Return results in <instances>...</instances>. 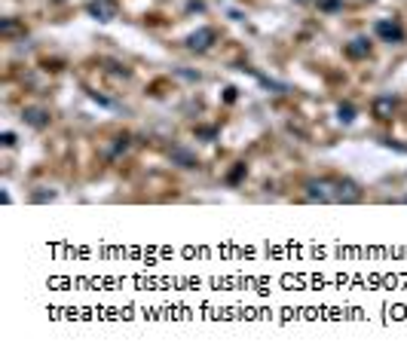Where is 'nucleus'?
<instances>
[{
  "mask_svg": "<svg viewBox=\"0 0 407 358\" xmlns=\"http://www.w3.org/2000/svg\"><path fill=\"white\" fill-rule=\"evenodd\" d=\"M40 117H43L40 110H28V120H31L34 126H43V123H46V120H40Z\"/></svg>",
  "mask_w": 407,
  "mask_h": 358,
  "instance_id": "6",
  "label": "nucleus"
},
{
  "mask_svg": "<svg viewBox=\"0 0 407 358\" xmlns=\"http://www.w3.org/2000/svg\"><path fill=\"white\" fill-rule=\"evenodd\" d=\"M340 117L349 123V120H352V107H349V105H346V107H340Z\"/></svg>",
  "mask_w": 407,
  "mask_h": 358,
  "instance_id": "7",
  "label": "nucleus"
},
{
  "mask_svg": "<svg viewBox=\"0 0 407 358\" xmlns=\"http://www.w3.org/2000/svg\"><path fill=\"white\" fill-rule=\"evenodd\" d=\"M214 40V31H208V28H202L199 34H193L190 37V49H208V43Z\"/></svg>",
  "mask_w": 407,
  "mask_h": 358,
  "instance_id": "3",
  "label": "nucleus"
},
{
  "mask_svg": "<svg viewBox=\"0 0 407 358\" xmlns=\"http://www.w3.org/2000/svg\"><path fill=\"white\" fill-rule=\"evenodd\" d=\"M392 110H395V98H377L374 101V113H377L380 120H389Z\"/></svg>",
  "mask_w": 407,
  "mask_h": 358,
  "instance_id": "4",
  "label": "nucleus"
},
{
  "mask_svg": "<svg viewBox=\"0 0 407 358\" xmlns=\"http://www.w3.org/2000/svg\"><path fill=\"white\" fill-rule=\"evenodd\" d=\"M377 34L386 37V40H395V43L404 40V31H401V25H395V21H377Z\"/></svg>",
  "mask_w": 407,
  "mask_h": 358,
  "instance_id": "1",
  "label": "nucleus"
},
{
  "mask_svg": "<svg viewBox=\"0 0 407 358\" xmlns=\"http://www.w3.org/2000/svg\"><path fill=\"white\" fill-rule=\"evenodd\" d=\"M346 52H349V55H352V59H364V55L370 52V43H367V40H362V37H358V40H352V43H349V46H346Z\"/></svg>",
  "mask_w": 407,
  "mask_h": 358,
  "instance_id": "5",
  "label": "nucleus"
},
{
  "mask_svg": "<svg viewBox=\"0 0 407 358\" xmlns=\"http://www.w3.org/2000/svg\"><path fill=\"white\" fill-rule=\"evenodd\" d=\"M89 9H92V16H98L101 21H110L116 16V3H113V0H95Z\"/></svg>",
  "mask_w": 407,
  "mask_h": 358,
  "instance_id": "2",
  "label": "nucleus"
}]
</instances>
